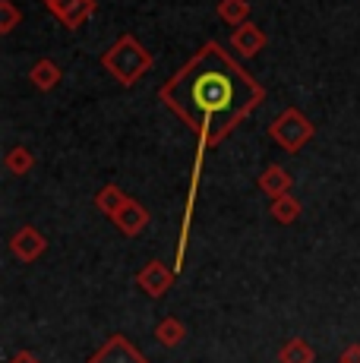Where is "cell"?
<instances>
[{
	"instance_id": "obj_1",
	"label": "cell",
	"mask_w": 360,
	"mask_h": 363,
	"mask_svg": "<svg viewBox=\"0 0 360 363\" xmlns=\"http://www.w3.org/2000/svg\"><path fill=\"white\" fill-rule=\"evenodd\" d=\"M162 104L199 136V149L218 145L250 111L266 99V89L218 41H206L184 67L158 89Z\"/></svg>"
},
{
	"instance_id": "obj_2",
	"label": "cell",
	"mask_w": 360,
	"mask_h": 363,
	"mask_svg": "<svg viewBox=\"0 0 360 363\" xmlns=\"http://www.w3.org/2000/svg\"><path fill=\"white\" fill-rule=\"evenodd\" d=\"M152 64H155V57H152V51L136 35H120V38L101 54V67H105L120 86H136L152 69Z\"/></svg>"
},
{
	"instance_id": "obj_3",
	"label": "cell",
	"mask_w": 360,
	"mask_h": 363,
	"mask_svg": "<svg viewBox=\"0 0 360 363\" xmlns=\"http://www.w3.org/2000/svg\"><path fill=\"white\" fill-rule=\"evenodd\" d=\"M269 136H272L285 152H300L303 145L316 136V123L310 121L303 111L285 108L272 123H269Z\"/></svg>"
},
{
	"instance_id": "obj_4",
	"label": "cell",
	"mask_w": 360,
	"mask_h": 363,
	"mask_svg": "<svg viewBox=\"0 0 360 363\" xmlns=\"http://www.w3.org/2000/svg\"><path fill=\"white\" fill-rule=\"evenodd\" d=\"M89 363H149L142 351L127 338V335H111L105 345L89 357Z\"/></svg>"
},
{
	"instance_id": "obj_5",
	"label": "cell",
	"mask_w": 360,
	"mask_h": 363,
	"mask_svg": "<svg viewBox=\"0 0 360 363\" xmlns=\"http://www.w3.org/2000/svg\"><path fill=\"white\" fill-rule=\"evenodd\" d=\"M41 4H45L67 29H79V26L95 13L99 0H41Z\"/></svg>"
},
{
	"instance_id": "obj_6",
	"label": "cell",
	"mask_w": 360,
	"mask_h": 363,
	"mask_svg": "<svg viewBox=\"0 0 360 363\" xmlns=\"http://www.w3.org/2000/svg\"><path fill=\"white\" fill-rule=\"evenodd\" d=\"M45 247H47L45 234H41L38 228H32V225L19 228V231L10 237V250H13V256H16L19 262H35L38 256L45 253Z\"/></svg>"
},
{
	"instance_id": "obj_7",
	"label": "cell",
	"mask_w": 360,
	"mask_h": 363,
	"mask_svg": "<svg viewBox=\"0 0 360 363\" xmlns=\"http://www.w3.org/2000/svg\"><path fill=\"white\" fill-rule=\"evenodd\" d=\"M266 32L259 29L256 23H240V26H234V32H231V48L240 54V57H256V54L266 48Z\"/></svg>"
},
{
	"instance_id": "obj_8",
	"label": "cell",
	"mask_w": 360,
	"mask_h": 363,
	"mask_svg": "<svg viewBox=\"0 0 360 363\" xmlns=\"http://www.w3.org/2000/svg\"><path fill=\"white\" fill-rule=\"evenodd\" d=\"M117 225V231L120 234H127V237H140L145 231V225H149V212H145V206L142 202H136V199H127L120 206V212L111 218Z\"/></svg>"
},
{
	"instance_id": "obj_9",
	"label": "cell",
	"mask_w": 360,
	"mask_h": 363,
	"mask_svg": "<svg viewBox=\"0 0 360 363\" xmlns=\"http://www.w3.org/2000/svg\"><path fill=\"white\" fill-rule=\"evenodd\" d=\"M136 281H140V288L145 291L149 297H162L164 291L171 288V281H174V275H171V269L164 262H158V259H152L145 269L136 275Z\"/></svg>"
},
{
	"instance_id": "obj_10",
	"label": "cell",
	"mask_w": 360,
	"mask_h": 363,
	"mask_svg": "<svg viewBox=\"0 0 360 363\" xmlns=\"http://www.w3.org/2000/svg\"><path fill=\"white\" fill-rule=\"evenodd\" d=\"M29 79H32V86H35L38 92H51V89L60 86V79H64V69H60L57 60L41 57V60H35V64H32Z\"/></svg>"
},
{
	"instance_id": "obj_11",
	"label": "cell",
	"mask_w": 360,
	"mask_h": 363,
	"mask_svg": "<svg viewBox=\"0 0 360 363\" xmlns=\"http://www.w3.org/2000/svg\"><path fill=\"white\" fill-rule=\"evenodd\" d=\"M291 186H294V177H291L285 167H279V164H269L266 171L259 174V190L266 193L269 199L285 196V193H291Z\"/></svg>"
},
{
	"instance_id": "obj_12",
	"label": "cell",
	"mask_w": 360,
	"mask_h": 363,
	"mask_svg": "<svg viewBox=\"0 0 360 363\" xmlns=\"http://www.w3.org/2000/svg\"><path fill=\"white\" fill-rule=\"evenodd\" d=\"M4 167L13 177H26V174L35 167V155H32V149H26V145H13L4 155Z\"/></svg>"
},
{
	"instance_id": "obj_13",
	"label": "cell",
	"mask_w": 360,
	"mask_h": 363,
	"mask_svg": "<svg viewBox=\"0 0 360 363\" xmlns=\"http://www.w3.org/2000/svg\"><path fill=\"white\" fill-rule=\"evenodd\" d=\"M127 199H130V196L120 190V186L108 184V186H101L99 196H95V208H99L101 215H108V218H114V215L120 212V206H123Z\"/></svg>"
},
{
	"instance_id": "obj_14",
	"label": "cell",
	"mask_w": 360,
	"mask_h": 363,
	"mask_svg": "<svg viewBox=\"0 0 360 363\" xmlns=\"http://www.w3.org/2000/svg\"><path fill=\"white\" fill-rule=\"evenodd\" d=\"M218 19L227 26H240L250 19V0H218L215 6Z\"/></svg>"
},
{
	"instance_id": "obj_15",
	"label": "cell",
	"mask_w": 360,
	"mask_h": 363,
	"mask_svg": "<svg viewBox=\"0 0 360 363\" xmlns=\"http://www.w3.org/2000/svg\"><path fill=\"white\" fill-rule=\"evenodd\" d=\"M300 202H297L291 193H285V196H279V199H272V208H269V215H272L279 225H294L297 218H300Z\"/></svg>"
},
{
	"instance_id": "obj_16",
	"label": "cell",
	"mask_w": 360,
	"mask_h": 363,
	"mask_svg": "<svg viewBox=\"0 0 360 363\" xmlns=\"http://www.w3.org/2000/svg\"><path fill=\"white\" fill-rule=\"evenodd\" d=\"M313 360H316V351L303 338H291L279 351V363H313Z\"/></svg>"
},
{
	"instance_id": "obj_17",
	"label": "cell",
	"mask_w": 360,
	"mask_h": 363,
	"mask_svg": "<svg viewBox=\"0 0 360 363\" xmlns=\"http://www.w3.org/2000/svg\"><path fill=\"white\" fill-rule=\"evenodd\" d=\"M184 338H186V325L180 323V319H162V323L155 325V341L158 345L177 347Z\"/></svg>"
},
{
	"instance_id": "obj_18",
	"label": "cell",
	"mask_w": 360,
	"mask_h": 363,
	"mask_svg": "<svg viewBox=\"0 0 360 363\" xmlns=\"http://www.w3.org/2000/svg\"><path fill=\"white\" fill-rule=\"evenodd\" d=\"M19 19H23L19 6L13 0H0V35H10L19 26Z\"/></svg>"
},
{
	"instance_id": "obj_19",
	"label": "cell",
	"mask_w": 360,
	"mask_h": 363,
	"mask_svg": "<svg viewBox=\"0 0 360 363\" xmlns=\"http://www.w3.org/2000/svg\"><path fill=\"white\" fill-rule=\"evenodd\" d=\"M342 363H360V345H351V347H344V354H342Z\"/></svg>"
},
{
	"instance_id": "obj_20",
	"label": "cell",
	"mask_w": 360,
	"mask_h": 363,
	"mask_svg": "<svg viewBox=\"0 0 360 363\" xmlns=\"http://www.w3.org/2000/svg\"><path fill=\"white\" fill-rule=\"evenodd\" d=\"M10 363H41V360H38L32 351H16V354L10 357Z\"/></svg>"
},
{
	"instance_id": "obj_21",
	"label": "cell",
	"mask_w": 360,
	"mask_h": 363,
	"mask_svg": "<svg viewBox=\"0 0 360 363\" xmlns=\"http://www.w3.org/2000/svg\"><path fill=\"white\" fill-rule=\"evenodd\" d=\"M338 363H342V360H338Z\"/></svg>"
}]
</instances>
